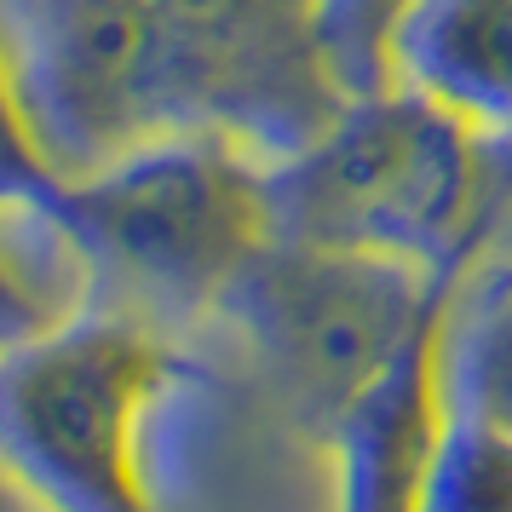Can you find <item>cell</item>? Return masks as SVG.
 <instances>
[{
  "label": "cell",
  "instance_id": "1",
  "mask_svg": "<svg viewBox=\"0 0 512 512\" xmlns=\"http://www.w3.org/2000/svg\"><path fill=\"white\" fill-rule=\"evenodd\" d=\"M196 380L167 323L87 300L0 351V478L35 512H167L150 432Z\"/></svg>",
  "mask_w": 512,
  "mask_h": 512
},
{
  "label": "cell",
  "instance_id": "2",
  "mask_svg": "<svg viewBox=\"0 0 512 512\" xmlns=\"http://www.w3.org/2000/svg\"><path fill=\"white\" fill-rule=\"evenodd\" d=\"M512 150L415 87L351 98L346 116L300 156L271 167L277 236L363 248L426 271H461L484 242Z\"/></svg>",
  "mask_w": 512,
  "mask_h": 512
},
{
  "label": "cell",
  "instance_id": "3",
  "mask_svg": "<svg viewBox=\"0 0 512 512\" xmlns=\"http://www.w3.org/2000/svg\"><path fill=\"white\" fill-rule=\"evenodd\" d=\"M58 236L87 265V300L150 323L213 317L277 242L271 167L208 133H167L70 179Z\"/></svg>",
  "mask_w": 512,
  "mask_h": 512
},
{
  "label": "cell",
  "instance_id": "4",
  "mask_svg": "<svg viewBox=\"0 0 512 512\" xmlns=\"http://www.w3.org/2000/svg\"><path fill=\"white\" fill-rule=\"evenodd\" d=\"M461 271L277 236L231 282L213 317L242 334L282 409L328 438L340 415L392 369Z\"/></svg>",
  "mask_w": 512,
  "mask_h": 512
},
{
  "label": "cell",
  "instance_id": "5",
  "mask_svg": "<svg viewBox=\"0 0 512 512\" xmlns=\"http://www.w3.org/2000/svg\"><path fill=\"white\" fill-rule=\"evenodd\" d=\"M150 93L167 133H208L265 167L346 116L328 0H150Z\"/></svg>",
  "mask_w": 512,
  "mask_h": 512
},
{
  "label": "cell",
  "instance_id": "6",
  "mask_svg": "<svg viewBox=\"0 0 512 512\" xmlns=\"http://www.w3.org/2000/svg\"><path fill=\"white\" fill-rule=\"evenodd\" d=\"M24 110L64 179L162 139L150 93V0H0Z\"/></svg>",
  "mask_w": 512,
  "mask_h": 512
},
{
  "label": "cell",
  "instance_id": "7",
  "mask_svg": "<svg viewBox=\"0 0 512 512\" xmlns=\"http://www.w3.org/2000/svg\"><path fill=\"white\" fill-rule=\"evenodd\" d=\"M455 294L420 323L392 369L351 403L328 432L340 472V512H420L426 472L449 420V351H455Z\"/></svg>",
  "mask_w": 512,
  "mask_h": 512
},
{
  "label": "cell",
  "instance_id": "8",
  "mask_svg": "<svg viewBox=\"0 0 512 512\" xmlns=\"http://www.w3.org/2000/svg\"><path fill=\"white\" fill-rule=\"evenodd\" d=\"M392 75L512 150V0H420L397 35Z\"/></svg>",
  "mask_w": 512,
  "mask_h": 512
},
{
  "label": "cell",
  "instance_id": "9",
  "mask_svg": "<svg viewBox=\"0 0 512 512\" xmlns=\"http://www.w3.org/2000/svg\"><path fill=\"white\" fill-rule=\"evenodd\" d=\"M420 512H512V420L449 397Z\"/></svg>",
  "mask_w": 512,
  "mask_h": 512
},
{
  "label": "cell",
  "instance_id": "10",
  "mask_svg": "<svg viewBox=\"0 0 512 512\" xmlns=\"http://www.w3.org/2000/svg\"><path fill=\"white\" fill-rule=\"evenodd\" d=\"M52 225L41 219H24V213H0V351L24 346L35 334H47L52 323H64L70 311L87 305L81 288H58L47 277L52 259H75V248L58 236L41 254L29 242H41Z\"/></svg>",
  "mask_w": 512,
  "mask_h": 512
},
{
  "label": "cell",
  "instance_id": "11",
  "mask_svg": "<svg viewBox=\"0 0 512 512\" xmlns=\"http://www.w3.org/2000/svg\"><path fill=\"white\" fill-rule=\"evenodd\" d=\"M64 190H70V179L52 167L47 144H41L35 121L24 110L6 41H0V213H24V219H41V225L58 231Z\"/></svg>",
  "mask_w": 512,
  "mask_h": 512
},
{
  "label": "cell",
  "instance_id": "12",
  "mask_svg": "<svg viewBox=\"0 0 512 512\" xmlns=\"http://www.w3.org/2000/svg\"><path fill=\"white\" fill-rule=\"evenodd\" d=\"M420 0H328V41L340 58L351 98H369L397 87V35Z\"/></svg>",
  "mask_w": 512,
  "mask_h": 512
},
{
  "label": "cell",
  "instance_id": "13",
  "mask_svg": "<svg viewBox=\"0 0 512 512\" xmlns=\"http://www.w3.org/2000/svg\"><path fill=\"white\" fill-rule=\"evenodd\" d=\"M0 512H35V507H29V501H24L12 484H6V478H0Z\"/></svg>",
  "mask_w": 512,
  "mask_h": 512
}]
</instances>
